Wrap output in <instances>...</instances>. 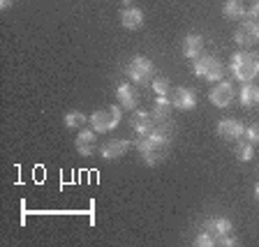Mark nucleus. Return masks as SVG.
Wrapping results in <instances>:
<instances>
[{
	"label": "nucleus",
	"mask_w": 259,
	"mask_h": 247,
	"mask_svg": "<svg viewBox=\"0 0 259 247\" xmlns=\"http://www.w3.org/2000/svg\"><path fill=\"white\" fill-rule=\"evenodd\" d=\"M167 155H169V145H160V148H153V151L141 153V157H144V162L148 164V167L160 164L162 160H167Z\"/></svg>",
	"instance_id": "obj_16"
},
{
	"label": "nucleus",
	"mask_w": 259,
	"mask_h": 247,
	"mask_svg": "<svg viewBox=\"0 0 259 247\" xmlns=\"http://www.w3.org/2000/svg\"><path fill=\"white\" fill-rule=\"evenodd\" d=\"M130 141L127 139H113V141H107V143L100 148L104 160H116V157H123L125 153L130 151Z\"/></svg>",
	"instance_id": "obj_9"
},
{
	"label": "nucleus",
	"mask_w": 259,
	"mask_h": 247,
	"mask_svg": "<svg viewBox=\"0 0 259 247\" xmlns=\"http://www.w3.org/2000/svg\"><path fill=\"white\" fill-rule=\"evenodd\" d=\"M201 48H204V39L199 35H188L183 39V56L185 58H199Z\"/></svg>",
	"instance_id": "obj_15"
},
{
	"label": "nucleus",
	"mask_w": 259,
	"mask_h": 247,
	"mask_svg": "<svg viewBox=\"0 0 259 247\" xmlns=\"http://www.w3.org/2000/svg\"><path fill=\"white\" fill-rule=\"evenodd\" d=\"M215 245H220V247H234V245H238V242H236V238H234L232 233H227V236L215 238Z\"/></svg>",
	"instance_id": "obj_25"
},
{
	"label": "nucleus",
	"mask_w": 259,
	"mask_h": 247,
	"mask_svg": "<svg viewBox=\"0 0 259 247\" xmlns=\"http://www.w3.org/2000/svg\"><path fill=\"white\" fill-rule=\"evenodd\" d=\"M76 151L83 157L93 155V151H95V132H91V129L79 132V134H76Z\"/></svg>",
	"instance_id": "obj_14"
},
{
	"label": "nucleus",
	"mask_w": 259,
	"mask_h": 247,
	"mask_svg": "<svg viewBox=\"0 0 259 247\" xmlns=\"http://www.w3.org/2000/svg\"><path fill=\"white\" fill-rule=\"evenodd\" d=\"M234 155H236V160H238V162H250V160L254 157V143H250V141L243 139L241 143L236 145Z\"/></svg>",
	"instance_id": "obj_19"
},
{
	"label": "nucleus",
	"mask_w": 259,
	"mask_h": 247,
	"mask_svg": "<svg viewBox=\"0 0 259 247\" xmlns=\"http://www.w3.org/2000/svg\"><path fill=\"white\" fill-rule=\"evenodd\" d=\"M118 102H120V107L123 109H127V111H135L137 109V104H139V95H137V90L130 83H120L118 86Z\"/></svg>",
	"instance_id": "obj_11"
},
{
	"label": "nucleus",
	"mask_w": 259,
	"mask_h": 247,
	"mask_svg": "<svg viewBox=\"0 0 259 247\" xmlns=\"http://www.w3.org/2000/svg\"><path fill=\"white\" fill-rule=\"evenodd\" d=\"M243 132H245V127H243L236 118H225L218 123V134H220L222 139H241Z\"/></svg>",
	"instance_id": "obj_10"
},
{
	"label": "nucleus",
	"mask_w": 259,
	"mask_h": 247,
	"mask_svg": "<svg viewBox=\"0 0 259 247\" xmlns=\"http://www.w3.org/2000/svg\"><path fill=\"white\" fill-rule=\"evenodd\" d=\"M241 104L243 107H257L259 104V88L252 83H245L241 90Z\"/></svg>",
	"instance_id": "obj_17"
},
{
	"label": "nucleus",
	"mask_w": 259,
	"mask_h": 247,
	"mask_svg": "<svg viewBox=\"0 0 259 247\" xmlns=\"http://www.w3.org/2000/svg\"><path fill=\"white\" fill-rule=\"evenodd\" d=\"M234 39H236L238 46H252V44L259 42V26L254 21H243L238 26Z\"/></svg>",
	"instance_id": "obj_6"
},
{
	"label": "nucleus",
	"mask_w": 259,
	"mask_h": 247,
	"mask_svg": "<svg viewBox=\"0 0 259 247\" xmlns=\"http://www.w3.org/2000/svg\"><path fill=\"white\" fill-rule=\"evenodd\" d=\"M241 139L250 141V143L257 145L259 143V125H250V127H245V132H243Z\"/></svg>",
	"instance_id": "obj_23"
},
{
	"label": "nucleus",
	"mask_w": 259,
	"mask_h": 247,
	"mask_svg": "<svg viewBox=\"0 0 259 247\" xmlns=\"http://www.w3.org/2000/svg\"><path fill=\"white\" fill-rule=\"evenodd\" d=\"M250 14H252V19H259V3H254V5H252Z\"/></svg>",
	"instance_id": "obj_26"
},
{
	"label": "nucleus",
	"mask_w": 259,
	"mask_h": 247,
	"mask_svg": "<svg viewBox=\"0 0 259 247\" xmlns=\"http://www.w3.org/2000/svg\"><path fill=\"white\" fill-rule=\"evenodd\" d=\"M208 100L215 104V107H220V109L229 107L232 100H234V86L229 83V81H225V79L218 81V86L208 92Z\"/></svg>",
	"instance_id": "obj_5"
},
{
	"label": "nucleus",
	"mask_w": 259,
	"mask_h": 247,
	"mask_svg": "<svg viewBox=\"0 0 259 247\" xmlns=\"http://www.w3.org/2000/svg\"><path fill=\"white\" fill-rule=\"evenodd\" d=\"M120 23L127 30H137V28L144 26V12L137 10V7H125L123 14H120Z\"/></svg>",
	"instance_id": "obj_13"
},
{
	"label": "nucleus",
	"mask_w": 259,
	"mask_h": 247,
	"mask_svg": "<svg viewBox=\"0 0 259 247\" xmlns=\"http://www.w3.org/2000/svg\"><path fill=\"white\" fill-rule=\"evenodd\" d=\"M123 113H120L118 107H109V109H100V111L93 113L91 118V125L95 132H111L116 125L120 123Z\"/></svg>",
	"instance_id": "obj_3"
},
{
	"label": "nucleus",
	"mask_w": 259,
	"mask_h": 247,
	"mask_svg": "<svg viewBox=\"0 0 259 247\" xmlns=\"http://www.w3.org/2000/svg\"><path fill=\"white\" fill-rule=\"evenodd\" d=\"M171 104L174 109H181V111H190V109L197 107V95H194V90H190V88H174L171 90Z\"/></svg>",
	"instance_id": "obj_7"
},
{
	"label": "nucleus",
	"mask_w": 259,
	"mask_h": 247,
	"mask_svg": "<svg viewBox=\"0 0 259 247\" xmlns=\"http://www.w3.org/2000/svg\"><path fill=\"white\" fill-rule=\"evenodd\" d=\"M127 74H130L132 81L146 86V83H151L153 81V63L148 58H144V56H139V58H135L127 65Z\"/></svg>",
	"instance_id": "obj_4"
},
{
	"label": "nucleus",
	"mask_w": 259,
	"mask_h": 247,
	"mask_svg": "<svg viewBox=\"0 0 259 247\" xmlns=\"http://www.w3.org/2000/svg\"><path fill=\"white\" fill-rule=\"evenodd\" d=\"M12 3H14V0H0V7H3V10H7V7H12Z\"/></svg>",
	"instance_id": "obj_27"
},
{
	"label": "nucleus",
	"mask_w": 259,
	"mask_h": 247,
	"mask_svg": "<svg viewBox=\"0 0 259 247\" xmlns=\"http://www.w3.org/2000/svg\"><path fill=\"white\" fill-rule=\"evenodd\" d=\"M225 16L227 19H243L245 16V7L238 0H227L225 3Z\"/></svg>",
	"instance_id": "obj_20"
},
{
	"label": "nucleus",
	"mask_w": 259,
	"mask_h": 247,
	"mask_svg": "<svg viewBox=\"0 0 259 247\" xmlns=\"http://www.w3.org/2000/svg\"><path fill=\"white\" fill-rule=\"evenodd\" d=\"M194 245H197V247H213V245H215V238L204 231V233H199V236H197Z\"/></svg>",
	"instance_id": "obj_24"
},
{
	"label": "nucleus",
	"mask_w": 259,
	"mask_h": 247,
	"mask_svg": "<svg viewBox=\"0 0 259 247\" xmlns=\"http://www.w3.org/2000/svg\"><path fill=\"white\" fill-rule=\"evenodd\" d=\"M171 100H167V95H157L155 104H153V118H169L171 111Z\"/></svg>",
	"instance_id": "obj_18"
},
{
	"label": "nucleus",
	"mask_w": 259,
	"mask_h": 247,
	"mask_svg": "<svg viewBox=\"0 0 259 247\" xmlns=\"http://www.w3.org/2000/svg\"><path fill=\"white\" fill-rule=\"evenodd\" d=\"M232 72L238 81L243 83H250L254 76L259 74V56L257 54H250V51H241V54H234L232 58Z\"/></svg>",
	"instance_id": "obj_1"
},
{
	"label": "nucleus",
	"mask_w": 259,
	"mask_h": 247,
	"mask_svg": "<svg viewBox=\"0 0 259 247\" xmlns=\"http://www.w3.org/2000/svg\"><path fill=\"white\" fill-rule=\"evenodd\" d=\"M123 3H125V5H130V3H132V0H123Z\"/></svg>",
	"instance_id": "obj_29"
},
{
	"label": "nucleus",
	"mask_w": 259,
	"mask_h": 247,
	"mask_svg": "<svg viewBox=\"0 0 259 247\" xmlns=\"http://www.w3.org/2000/svg\"><path fill=\"white\" fill-rule=\"evenodd\" d=\"M254 196H257V199H259V185H257V187H254Z\"/></svg>",
	"instance_id": "obj_28"
},
{
	"label": "nucleus",
	"mask_w": 259,
	"mask_h": 247,
	"mask_svg": "<svg viewBox=\"0 0 259 247\" xmlns=\"http://www.w3.org/2000/svg\"><path fill=\"white\" fill-rule=\"evenodd\" d=\"M151 86H153V92H155V95H167V92H169V81L164 79V76H157V79H153Z\"/></svg>",
	"instance_id": "obj_22"
},
{
	"label": "nucleus",
	"mask_w": 259,
	"mask_h": 247,
	"mask_svg": "<svg viewBox=\"0 0 259 247\" xmlns=\"http://www.w3.org/2000/svg\"><path fill=\"white\" fill-rule=\"evenodd\" d=\"M130 125H132V129H135L137 134H151L153 127H155V118H153V113L135 111V113H132Z\"/></svg>",
	"instance_id": "obj_8"
},
{
	"label": "nucleus",
	"mask_w": 259,
	"mask_h": 247,
	"mask_svg": "<svg viewBox=\"0 0 259 247\" xmlns=\"http://www.w3.org/2000/svg\"><path fill=\"white\" fill-rule=\"evenodd\" d=\"M204 231L210 233L213 238H220L232 233V222L225 220V217H213V220H206L204 222Z\"/></svg>",
	"instance_id": "obj_12"
},
{
	"label": "nucleus",
	"mask_w": 259,
	"mask_h": 247,
	"mask_svg": "<svg viewBox=\"0 0 259 247\" xmlns=\"http://www.w3.org/2000/svg\"><path fill=\"white\" fill-rule=\"evenodd\" d=\"M194 74L206 81H222L225 67L215 56H199V58H194Z\"/></svg>",
	"instance_id": "obj_2"
},
{
	"label": "nucleus",
	"mask_w": 259,
	"mask_h": 247,
	"mask_svg": "<svg viewBox=\"0 0 259 247\" xmlns=\"http://www.w3.org/2000/svg\"><path fill=\"white\" fill-rule=\"evenodd\" d=\"M86 120L88 118L81 111H70L67 116H65V125H67V127H83Z\"/></svg>",
	"instance_id": "obj_21"
}]
</instances>
